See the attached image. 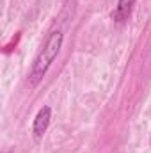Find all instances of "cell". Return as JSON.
<instances>
[{"label": "cell", "instance_id": "cell-3", "mask_svg": "<svg viewBox=\"0 0 151 153\" xmlns=\"http://www.w3.org/2000/svg\"><path fill=\"white\" fill-rule=\"evenodd\" d=\"M133 4H135V0H117V5L112 13V20L115 23H124L132 13Z\"/></svg>", "mask_w": 151, "mask_h": 153}, {"label": "cell", "instance_id": "cell-2", "mask_svg": "<svg viewBox=\"0 0 151 153\" xmlns=\"http://www.w3.org/2000/svg\"><path fill=\"white\" fill-rule=\"evenodd\" d=\"M50 119H52V109L48 105L41 107L38 111V114L34 117V123H32V132L36 137H43L44 132L48 130V125H50Z\"/></svg>", "mask_w": 151, "mask_h": 153}, {"label": "cell", "instance_id": "cell-1", "mask_svg": "<svg viewBox=\"0 0 151 153\" xmlns=\"http://www.w3.org/2000/svg\"><path fill=\"white\" fill-rule=\"evenodd\" d=\"M62 41H64V34H62L61 30H53V32L48 36L46 43H44L43 48L39 50L38 57H36V61H34V64H32L30 73H29V80H27V82H29L30 87H36L39 82L43 80V76L46 75V71L50 70L52 62L55 61V57H57L59 52H61Z\"/></svg>", "mask_w": 151, "mask_h": 153}, {"label": "cell", "instance_id": "cell-4", "mask_svg": "<svg viewBox=\"0 0 151 153\" xmlns=\"http://www.w3.org/2000/svg\"><path fill=\"white\" fill-rule=\"evenodd\" d=\"M4 153H11V152H4Z\"/></svg>", "mask_w": 151, "mask_h": 153}]
</instances>
